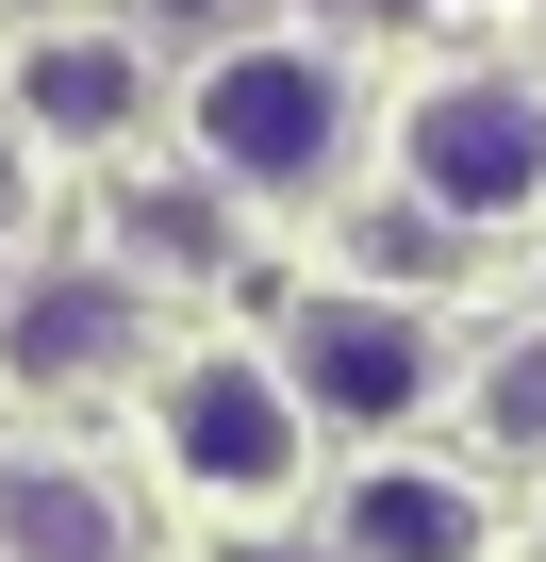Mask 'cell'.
Returning <instances> with one entry per match:
<instances>
[{
  "label": "cell",
  "instance_id": "cell-8",
  "mask_svg": "<svg viewBox=\"0 0 546 562\" xmlns=\"http://www.w3.org/2000/svg\"><path fill=\"white\" fill-rule=\"evenodd\" d=\"M116 348H133V315L100 299V281H83V299H34V315H18V364H34V381H83V364H116Z\"/></svg>",
  "mask_w": 546,
  "mask_h": 562
},
{
  "label": "cell",
  "instance_id": "cell-9",
  "mask_svg": "<svg viewBox=\"0 0 546 562\" xmlns=\"http://www.w3.org/2000/svg\"><path fill=\"white\" fill-rule=\"evenodd\" d=\"M18 199H34V182H18V133H0V232H18Z\"/></svg>",
  "mask_w": 546,
  "mask_h": 562
},
{
  "label": "cell",
  "instance_id": "cell-3",
  "mask_svg": "<svg viewBox=\"0 0 546 562\" xmlns=\"http://www.w3.org/2000/svg\"><path fill=\"white\" fill-rule=\"evenodd\" d=\"M149 430H166V463H182L215 513L299 496V381H282V364H248V348H199V364H166Z\"/></svg>",
  "mask_w": 546,
  "mask_h": 562
},
{
  "label": "cell",
  "instance_id": "cell-4",
  "mask_svg": "<svg viewBox=\"0 0 546 562\" xmlns=\"http://www.w3.org/2000/svg\"><path fill=\"white\" fill-rule=\"evenodd\" d=\"M282 381H299V414H365V430H398L447 364H431V331H414L398 299H315V315L282 331Z\"/></svg>",
  "mask_w": 546,
  "mask_h": 562
},
{
  "label": "cell",
  "instance_id": "cell-7",
  "mask_svg": "<svg viewBox=\"0 0 546 562\" xmlns=\"http://www.w3.org/2000/svg\"><path fill=\"white\" fill-rule=\"evenodd\" d=\"M348 562H480V496L431 480V463H381L348 496Z\"/></svg>",
  "mask_w": 546,
  "mask_h": 562
},
{
  "label": "cell",
  "instance_id": "cell-5",
  "mask_svg": "<svg viewBox=\"0 0 546 562\" xmlns=\"http://www.w3.org/2000/svg\"><path fill=\"white\" fill-rule=\"evenodd\" d=\"M0 562H133V513H116V480H83V463H0Z\"/></svg>",
  "mask_w": 546,
  "mask_h": 562
},
{
  "label": "cell",
  "instance_id": "cell-1",
  "mask_svg": "<svg viewBox=\"0 0 546 562\" xmlns=\"http://www.w3.org/2000/svg\"><path fill=\"white\" fill-rule=\"evenodd\" d=\"M398 166L447 232H513V215H546V100L513 67H447V83H414Z\"/></svg>",
  "mask_w": 546,
  "mask_h": 562
},
{
  "label": "cell",
  "instance_id": "cell-10",
  "mask_svg": "<svg viewBox=\"0 0 546 562\" xmlns=\"http://www.w3.org/2000/svg\"><path fill=\"white\" fill-rule=\"evenodd\" d=\"M232 562H299V546H232Z\"/></svg>",
  "mask_w": 546,
  "mask_h": 562
},
{
  "label": "cell",
  "instance_id": "cell-2",
  "mask_svg": "<svg viewBox=\"0 0 546 562\" xmlns=\"http://www.w3.org/2000/svg\"><path fill=\"white\" fill-rule=\"evenodd\" d=\"M199 166H215L232 199H315V182L348 166V83H332V50H232V67L199 83Z\"/></svg>",
  "mask_w": 546,
  "mask_h": 562
},
{
  "label": "cell",
  "instance_id": "cell-6",
  "mask_svg": "<svg viewBox=\"0 0 546 562\" xmlns=\"http://www.w3.org/2000/svg\"><path fill=\"white\" fill-rule=\"evenodd\" d=\"M133 100H149V67L116 34H34L18 50V116L34 133H133Z\"/></svg>",
  "mask_w": 546,
  "mask_h": 562
}]
</instances>
